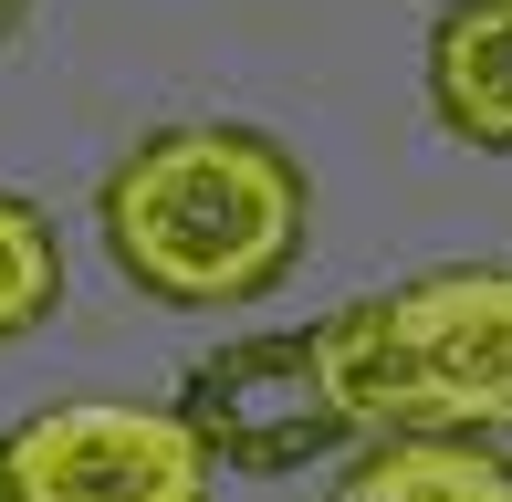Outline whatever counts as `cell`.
<instances>
[{
  "label": "cell",
  "mask_w": 512,
  "mask_h": 502,
  "mask_svg": "<svg viewBox=\"0 0 512 502\" xmlns=\"http://www.w3.org/2000/svg\"><path fill=\"white\" fill-rule=\"evenodd\" d=\"M314 241V178L262 126H157L105 178V251L157 304H251Z\"/></svg>",
  "instance_id": "obj_1"
},
{
  "label": "cell",
  "mask_w": 512,
  "mask_h": 502,
  "mask_svg": "<svg viewBox=\"0 0 512 502\" xmlns=\"http://www.w3.org/2000/svg\"><path fill=\"white\" fill-rule=\"evenodd\" d=\"M356 440L377 429H481L512 440V262H450L314 325Z\"/></svg>",
  "instance_id": "obj_2"
},
{
  "label": "cell",
  "mask_w": 512,
  "mask_h": 502,
  "mask_svg": "<svg viewBox=\"0 0 512 502\" xmlns=\"http://www.w3.org/2000/svg\"><path fill=\"white\" fill-rule=\"evenodd\" d=\"M21 502H209V450L189 440L178 408H136V398H63L0 440Z\"/></svg>",
  "instance_id": "obj_3"
},
{
  "label": "cell",
  "mask_w": 512,
  "mask_h": 502,
  "mask_svg": "<svg viewBox=\"0 0 512 502\" xmlns=\"http://www.w3.org/2000/svg\"><path fill=\"white\" fill-rule=\"evenodd\" d=\"M178 419L230 471H304V461L356 440L314 335H241V346L199 356L189 387H178Z\"/></svg>",
  "instance_id": "obj_4"
},
{
  "label": "cell",
  "mask_w": 512,
  "mask_h": 502,
  "mask_svg": "<svg viewBox=\"0 0 512 502\" xmlns=\"http://www.w3.org/2000/svg\"><path fill=\"white\" fill-rule=\"evenodd\" d=\"M429 105L450 136L512 157V0H450L429 21Z\"/></svg>",
  "instance_id": "obj_5"
},
{
  "label": "cell",
  "mask_w": 512,
  "mask_h": 502,
  "mask_svg": "<svg viewBox=\"0 0 512 502\" xmlns=\"http://www.w3.org/2000/svg\"><path fill=\"white\" fill-rule=\"evenodd\" d=\"M335 502H512V450L481 429H377Z\"/></svg>",
  "instance_id": "obj_6"
},
{
  "label": "cell",
  "mask_w": 512,
  "mask_h": 502,
  "mask_svg": "<svg viewBox=\"0 0 512 502\" xmlns=\"http://www.w3.org/2000/svg\"><path fill=\"white\" fill-rule=\"evenodd\" d=\"M53 304H63V241H53V220H42L32 199H0V346L32 335V325H53Z\"/></svg>",
  "instance_id": "obj_7"
},
{
  "label": "cell",
  "mask_w": 512,
  "mask_h": 502,
  "mask_svg": "<svg viewBox=\"0 0 512 502\" xmlns=\"http://www.w3.org/2000/svg\"><path fill=\"white\" fill-rule=\"evenodd\" d=\"M21 11H32V0H0V42H11V32H21Z\"/></svg>",
  "instance_id": "obj_8"
},
{
  "label": "cell",
  "mask_w": 512,
  "mask_h": 502,
  "mask_svg": "<svg viewBox=\"0 0 512 502\" xmlns=\"http://www.w3.org/2000/svg\"><path fill=\"white\" fill-rule=\"evenodd\" d=\"M0 502H21V492H11V471H0Z\"/></svg>",
  "instance_id": "obj_9"
}]
</instances>
